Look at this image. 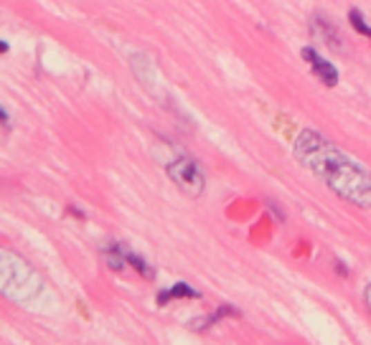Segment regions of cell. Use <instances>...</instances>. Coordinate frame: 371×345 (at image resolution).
I'll return each instance as SVG.
<instances>
[{"label": "cell", "instance_id": "7a4b0ae2", "mask_svg": "<svg viewBox=\"0 0 371 345\" xmlns=\"http://www.w3.org/2000/svg\"><path fill=\"white\" fill-rule=\"evenodd\" d=\"M168 175H171V181L183 190V193H189V196H201V190H204V172L198 168L196 160H191V157H178L173 163L168 165Z\"/></svg>", "mask_w": 371, "mask_h": 345}, {"label": "cell", "instance_id": "6da1fadb", "mask_svg": "<svg viewBox=\"0 0 371 345\" xmlns=\"http://www.w3.org/2000/svg\"><path fill=\"white\" fill-rule=\"evenodd\" d=\"M295 157L316 172L325 186H331L341 198H348L361 208H371V172L343 155L333 142L313 130H305L295 142Z\"/></svg>", "mask_w": 371, "mask_h": 345}, {"label": "cell", "instance_id": "8992f818", "mask_svg": "<svg viewBox=\"0 0 371 345\" xmlns=\"http://www.w3.org/2000/svg\"><path fill=\"white\" fill-rule=\"evenodd\" d=\"M348 21H351V26H354V28H356L359 33H361V36H369V33H371V28H369L366 23H363V18H361V13H359V10H351Z\"/></svg>", "mask_w": 371, "mask_h": 345}, {"label": "cell", "instance_id": "30bf717a", "mask_svg": "<svg viewBox=\"0 0 371 345\" xmlns=\"http://www.w3.org/2000/svg\"><path fill=\"white\" fill-rule=\"evenodd\" d=\"M369 39H371V33H369Z\"/></svg>", "mask_w": 371, "mask_h": 345}, {"label": "cell", "instance_id": "3957f363", "mask_svg": "<svg viewBox=\"0 0 371 345\" xmlns=\"http://www.w3.org/2000/svg\"><path fill=\"white\" fill-rule=\"evenodd\" d=\"M303 59L313 66V71H316V77L323 81L325 86H336L339 84V71L333 69L331 61H325V59H321V56L313 51V48H303Z\"/></svg>", "mask_w": 371, "mask_h": 345}, {"label": "cell", "instance_id": "52a82bcc", "mask_svg": "<svg viewBox=\"0 0 371 345\" xmlns=\"http://www.w3.org/2000/svg\"><path fill=\"white\" fill-rule=\"evenodd\" d=\"M127 264H133V267L137 269V272H140V275H145V277H153V272H151V269H148V264H145V262H142L140 257H135V254H127Z\"/></svg>", "mask_w": 371, "mask_h": 345}, {"label": "cell", "instance_id": "ba28073f", "mask_svg": "<svg viewBox=\"0 0 371 345\" xmlns=\"http://www.w3.org/2000/svg\"><path fill=\"white\" fill-rule=\"evenodd\" d=\"M323 23V21H321ZM323 39L331 43V46H341V41H339V36L333 33V26L331 23H323Z\"/></svg>", "mask_w": 371, "mask_h": 345}, {"label": "cell", "instance_id": "9c48e42d", "mask_svg": "<svg viewBox=\"0 0 371 345\" xmlns=\"http://www.w3.org/2000/svg\"><path fill=\"white\" fill-rule=\"evenodd\" d=\"M363 299H366V305L371 307V284L366 287V290H363Z\"/></svg>", "mask_w": 371, "mask_h": 345}, {"label": "cell", "instance_id": "5b68a950", "mask_svg": "<svg viewBox=\"0 0 371 345\" xmlns=\"http://www.w3.org/2000/svg\"><path fill=\"white\" fill-rule=\"evenodd\" d=\"M107 264H110L115 272H122V269H125V264H127V254L122 257V251H120V249H110V251H107Z\"/></svg>", "mask_w": 371, "mask_h": 345}, {"label": "cell", "instance_id": "277c9868", "mask_svg": "<svg viewBox=\"0 0 371 345\" xmlns=\"http://www.w3.org/2000/svg\"><path fill=\"white\" fill-rule=\"evenodd\" d=\"M171 297H191V299H196L198 297V292L193 290V287H189V284H175L173 290H166V292H160L158 295V305H166L168 299Z\"/></svg>", "mask_w": 371, "mask_h": 345}]
</instances>
